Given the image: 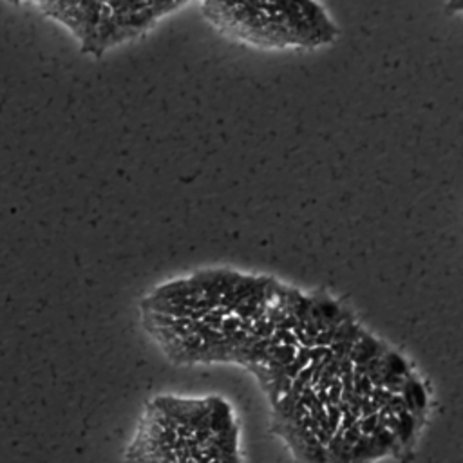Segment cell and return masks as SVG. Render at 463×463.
I'll return each instance as SVG.
<instances>
[{
  "instance_id": "3",
  "label": "cell",
  "mask_w": 463,
  "mask_h": 463,
  "mask_svg": "<svg viewBox=\"0 0 463 463\" xmlns=\"http://www.w3.org/2000/svg\"><path fill=\"white\" fill-rule=\"evenodd\" d=\"M400 397L404 398L407 411L418 418V414L422 413V409L425 407V404H427V397H425L422 384L416 379H413V377H409V379L404 382V386H402Z\"/></svg>"
},
{
  "instance_id": "2",
  "label": "cell",
  "mask_w": 463,
  "mask_h": 463,
  "mask_svg": "<svg viewBox=\"0 0 463 463\" xmlns=\"http://www.w3.org/2000/svg\"><path fill=\"white\" fill-rule=\"evenodd\" d=\"M386 351H388V349H386L379 340L371 337L370 333L362 331L360 337L353 344L351 353H349V360L353 362V365H364L367 364V362L382 356Z\"/></svg>"
},
{
  "instance_id": "1",
  "label": "cell",
  "mask_w": 463,
  "mask_h": 463,
  "mask_svg": "<svg viewBox=\"0 0 463 463\" xmlns=\"http://www.w3.org/2000/svg\"><path fill=\"white\" fill-rule=\"evenodd\" d=\"M203 11L219 31L259 47H319L337 38L317 0H203Z\"/></svg>"
}]
</instances>
